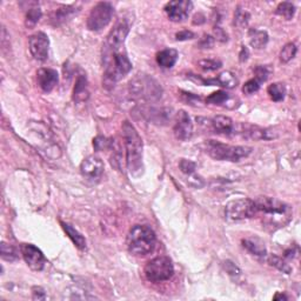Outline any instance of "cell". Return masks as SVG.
I'll return each mask as SVG.
<instances>
[{"instance_id":"cell-1","label":"cell","mask_w":301,"mask_h":301,"mask_svg":"<svg viewBox=\"0 0 301 301\" xmlns=\"http://www.w3.org/2000/svg\"><path fill=\"white\" fill-rule=\"evenodd\" d=\"M257 215H261V222L269 231L286 226L292 219V207L286 203L271 197H259L256 200Z\"/></svg>"},{"instance_id":"cell-2","label":"cell","mask_w":301,"mask_h":301,"mask_svg":"<svg viewBox=\"0 0 301 301\" xmlns=\"http://www.w3.org/2000/svg\"><path fill=\"white\" fill-rule=\"evenodd\" d=\"M105 49V48H104ZM104 65L105 72L104 79H102V86L105 88L111 89L114 85L122 80L124 77L127 76L132 70V63L127 57L126 52L122 49L117 51H104Z\"/></svg>"},{"instance_id":"cell-3","label":"cell","mask_w":301,"mask_h":301,"mask_svg":"<svg viewBox=\"0 0 301 301\" xmlns=\"http://www.w3.org/2000/svg\"><path fill=\"white\" fill-rule=\"evenodd\" d=\"M124 145L126 150V164L129 173L135 178L140 176L144 172L142 165V139L131 123H123Z\"/></svg>"},{"instance_id":"cell-4","label":"cell","mask_w":301,"mask_h":301,"mask_svg":"<svg viewBox=\"0 0 301 301\" xmlns=\"http://www.w3.org/2000/svg\"><path fill=\"white\" fill-rule=\"evenodd\" d=\"M126 244L127 248L133 256H147V254L153 252V250L156 248V233L147 225H135L129 229Z\"/></svg>"},{"instance_id":"cell-5","label":"cell","mask_w":301,"mask_h":301,"mask_svg":"<svg viewBox=\"0 0 301 301\" xmlns=\"http://www.w3.org/2000/svg\"><path fill=\"white\" fill-rule=\"evenodd\" d=\"M129 88L131 97L139 101H158L163 95L160 84L147 74H138L129 82Z\"/></svg>"},{"instance_id":"cell-6","label":"cell","mask_w":301,"mask_h":301,"mask_svg":"<svg viewBox=\"0 0 301 301\" xmlns=\"http://www.w3.org/2000/svg\"><path fill=\"white\" fill-rule=\"evenodd\" d=\"M205 151L214 160L238 163L250 156L253 148L248 146H232L215 140H207L205 142Z\"/></svg>"},{"instance_id":"cell-7","label":"cell","mask_w":301,"mask_h":301,"mask_svg":"<svg viewBox=\"0 0 301 301\" xmlns=\"http://www.w3.org/2000/svg\"><path fill=\"white\" fill-rule=\"evenodd\" d=\"M144 273L148 281L154 282V284L164 282L173 277L174 266L169 257H157L146 263Z\"/></svg>"},{"instance_id":"cell-8","label":"cell","mask_w":301,"mask_h":301,"mask_svg":"<svg viewBox=\"0 0 301 301\" xmlns=\"http://www.w3.org/2000/svg\"><path fill=\"white\" fill-rule=\"evenodd\" d=\"M113 13V6L110 2H98L89 12L87 18V29L89 31H94V32L105 29L111 23Z\"/></svg>"},{"instance_id":"cell-9","label":"cell","mask_w":301,"mask_h":301,"mask_svg":"<svg viewBox=\"0 0 301 301\" xmlns=\"http://www.w3.org/2000/svg\"><path fill=\"white\" fill-rule=\"evenodd\" d=\"M258 213L256 201L252 199H238L229 201L225 207L226 218L231 220H244L256 216Z\"/></svg>"},{"instance_id":"cell-10","label":"cell","mask_w":301,"mask_h":301,"mask_svg":"<svg viewBox=\"0 0 301 301\" xmlns=\"http://www.w3.org/2000/svg\"><path fill=\"white\" fill-rule=\"evenodd\" d=\"M192 8H193V2L190 0H173L167 2L164 10L171 21L181 23L187 19Z\"/></svg>"},{"instance_id":"cell-11","label":"cell","mask_w":301,"mask_h":301,"mask_svg":"<svg viewBox=\"0 0 301 301\" xmlns=\"http://www.w3.org/2000/svg\"><path fill=\"white\" fill-rule=\"evenodd\" d=\"M129 25L127 24V21H119L107 36L104 48L108 51H117V49L124 48V43L129 36Z\"/></svg>"},{"instance_id":"cell-12","label":"cell","mask_w":301,"mask_h":301,"mask_svg":"<svg viewBox=\"0 0 301 301\" xmlns=\"http://www.w3.org/2000/svg\"><path fill=\"white\" fill-rule=\"evenodd\" d=\"M80 172L84 178L92 182H98L104 174V163L97 156H89L83 160Z\"/></svg>"},{"instance_id":"cell-13","label":"cell","mask_w":301,"mask_h":301,"mask_svg":"<svg viewBox=\"0 0 301 301\" xmlns=\"http://www.w3.org/2000/svg\"><path fill=\"white\" fill-rule=\"evenodd\" d=\"M21 254L25 262L27 263V266L33 271H42L45 267L46 263V258L44 253L39 250L38 247H36L34 245L31 244H23L20 247Z\"/></svg>"},{"instance_id":"cell-14","label":"cell","mask_w":301,"mask_h":301,"mask_svg":"<svg viewBox=\"0 0 301 301\" xmlns=\"http://www.w3.org/2000/svg\"><path fill=\"white\" fill-rule=\"evenodd\" d=\"M30 51L36 60L45 61L48 58L49 39L44 32H37L30 37Z\"/></svg>"},{"instance_id":"cell-15","label":"cell","mask_w":301,"mask_h":301,"mask_svg":"<svg viewBox=\"0 0 301 301\" xmlns=\"http://www.w3.org/2000/svg\"><path fill=\"white\" fill-rule=\"evenodd\" d=\"M173 132L176 139L186 141L192 138L193 135V123H192L191 117L188 116L187 112L179 111L175 116L174 127Z\"/></svg>"},{"instance_id":"cell-16","label":"cell","mask_w":301,"mask_h":301,"mask_svg":"<svg viewBox=\"0 0 301 301\" xmlns=\"http://www.w3.org/2000/svg\"><path fill=\"white\" fill-rule=\"evenodd\" d=\"M39 87L46 93L53 91L59 83V74L53 68H40L37 72Z\"/></svg>"},{"instance_id":"cell-17","label":"cell","mask_w":301,"mask_h":301,"mask_svg":"<svg viewBox=\"0 0 301 301\" xmlns=\"http://www.w3.org/2000/svg\"><path fill=\"white\" fill-rule=\"evenodd\" d=\"M211 125L212 129L215 131L218 134H223V135H231L235 134V124L233 120L229 117L226 116H216L211 120Z\"/></svg>"},{"instance_id":"cell-18","label":"cell","mask_w":301,"mask_h":301,"mask_svg":"<svg viewBox=\"0 0 301 301\" xmlns=\"http://www.w3.org/2000/svg\"><path fill=\"white\" fill-rule=\"evenodd\" d=\"M243 246L250 252L252 256L263 259L267 257V250H266L265 244L258 238H247L243 240Z\"/></svg>"},{"instance_id":"cell-19","label":"cell","mask_w":301,"mask_h":301,"mask_svg":"<svg viewBox=\"0 0 301 301\" xmlns=\"http://www.w3.org/2000/svg\"><path fill=\"white\" fill-rule=\"evenodd\" d=\"M179 58L178 51L174 48H165L157 54V63L163 68H172Z\"/></svg>"},{"instance_id":"cell-20","label":"cell","mask_w":301,"mask_h":301,"mask_svg":"<svg viewBox=\"0 0 301 301\" xmlns=\"http://www.w3.org/2000/svg\"><path fill=\"white\" fill-rule=\"evenodd\" d=\"M89 97L88 86H87V78L85 74H80L77 78L76 86L73 89V100L76 102H84L86 101Z\"/></svg>"},{"instance_id":"cell-21","label":"cell","mask_w":301,"mask_h":301,"mask_svg":"<svg viewBox=\"0 0 301 301\" xmlns=\"http://www.w3.org/2000/svg\"><path fill=\"white\" fill-rule=\"evenodd\" d=\"M60 225L65 231V233L67 234V237L72 240V243L76 245L79 250H85L86 240H85V238L82 235V233H79L76 228H73L72 226L68 225V223L64 222V221H60Z\"/></svg>"},{"instance_id":"cell-22","label":"cell","mask_w":301,"mask_h":301,"mask_svg":"<svg viewBox=\"0 0 301 301\" xmlns=\"http://www.w3.org/2000/svg\"><path fill=\"white\" fill-rule=\"evenodd\" d=\"M214 84L215 86H220V87L225 88H234L238 85V79L232 72H226L220 73L216 78H214Z\"/></svg>"},{"instance_id":"cell-23","label":"cell","mask_w":301,"mask_h":301,"mask_svg":"<svg viewBox=\"0 0 301 301\" xmlns=\"http://www.w3.org/2000/svg\"><path fill=\"white\" fill-rule=\"evenodd\" d=\"M250 43L254 48H263L268 43V34L266 31H250Z\"/></svg>"},{"instance_id":"cell-24","label":"cell","mask_w":301,"mask_h":301,"mask_svg":"<svg viewBox=\"0 0 301 301\" xmlns=\"http://www.w3.org/2000/svg\"><path fill=\"white\" fill-rule=\"evenodd\" d=\"M267 92L269 94V98H271L273 101L279 102V101L284 100L285 95H286V87H285L284 84L274 83V84H272V85L268 86Z\"/></svg>"},{"instance_id":"cell-25","label":"cell","mask_w":301,"mask_h":301,"mask_svg":"<svg viewBox=\"0 0 301 301\" xmlns=\"http://www.w3.org/2000/svg\"><path fill=\"white\" fill-rule=\"evenodd\" d=\"M40 18H42V10H40L38 6L30 7L26 13V19H25V25H26L27 29H33L38 24Z\"/></svg>"},{"instance_id":"cell-26","label":"cell","mask_w":301,"mask_h":301,"mask_svg":"<svg viewBox=\"0 0 301 301\" xmlns=\"http://www.w3.org/2000/svg\"><path fill=\"white\" fill-rule=\"evenodd\" d=\"M1 258L6 261L13 262L19 259V253H18V250L13 245L1 243Z\"/></svg>"},{"instance_id":"cell-27","label":"cell","mask_w":301,"mask_h":301,"mask_svg":"<svg viewBox=\"0 0 301 301\" xmlns=\"http://www.w3.org/2000/svg\"><path fill=\"white\" fill-rule=\"evenodd\" d=\"M294 13H296V6L292 4V2H281L277 7V14L285 18L286 20H291L293 18Z\"/></svg>"},{"instance_id":"cell-28","label":"cell","mask_w":301,"mask_h":301,"mask_svg":"<svg viewBox=\"0 0 301 301\" xmlns=\"http://www.w3.org/2000/svg\"><path fill=\"white\" fill-rule=\"evenodd\" d=\"M76 12H77V10H74L72 6L61 7V8H59V10L55 11L53 20L55 21V24H60V23H63V21L67 20L70 17H72Z\"/></svg>"},{"instance_id":"cell-29","label":"cell","mask_w":301,"mask_h":301,"mask_svg":"<svg viewBox=\"0 0 301 301\" xmlns=\"http://www.w3.org/2000/svg\"><path fill=\"white\" fill-rule=\"evenodd\" d=\"M198 66L205 72H213V71L219 70L222 66V63L218 59H203L198 63Z\"/></svg>"},{"instance_id":"cell-30","label":"cell","mask_w":301,"mask_h":301,"mask_svg":"<svg viewBox=\"0 0 301 301\" xmlns=\"http://www.w3.org/2000/svg\"><path fill=\"white\" fill-rule=\"evenodd\" d=\"M297 51L298 48L294 43H290V44L285 45V47L280 52V60L285 64L288 63V61H291L292 59L296 57Z\"/></svg>"},{"instance_id":"cell-31","label":"cell","mask_w":301,"mask_h":301,"mask_svg":"<svg viewBox=\"0 0 301 301\" xmlns=\"http://www.w3.org/2000/svg\"><path fill=\"white\" fill-rule=\"evenodd\" d=\"M228 99H229L228 94L225 91H218V92H214L211 95H209V97L206 98V102L207 104L218 105L219 106V105L226 104Z\"/></svg>"},{"instance_id":"cell-32","label":"cell","mask_w":301,"mask_h":301,"mask_svg":"<svg viewBox=\"0 0 301 301\" xmlns=\"http://www.w3.org/2000/svg\"><path fill=\"white\" fill-rule=\"evenodd\" d=\"M250 18L251 15L246 10L238 7L234 14V24L239 27H246L248 25V21H250Z\"/></svg>"},{"instance_id":"cell-33","label":"cell","mask_w":301,"mask_h":301,"mask_svg":"<svg viewBox=\"0 0 301 301\" xmlns=\"http://www.w3.org/2000/svg\"><path fill=\"white\" fill-rule=\"evenodd\" d=\"M268 262L271 263L272 266H274V267H277L279 271L287 273V274H290L292 271V268L290 267V266H288L287 263L281 259V258H279L277 256H269Z\"/></svg>"},{"instance_id":"cell-34","label":"cell","mask_w":301,"mask_h":301,"mask_svg":"<svg viewBox=\"0 0 301 301\" xmlns=\"http://www.w3.org/2000/svg\"><path fill=\"white\" fill-rule=\"evenodd\" d=\"M260 86H261V83H260L257 78L251 79V80H248V82L244 85L243 92L247 95L254 94V93H257L258 91H259Z\"/></svg>"},{"instance_id":"cell-35","label":"cell","mask_w":301,"mask_h":301,"mask_svg":"<svg viewBox=\"0 0 301 301\" xmlns=\"http://www.w3.org/2000/svg\"><path fill=\"white\" fill-rule=\"evenodd\" d=\"M112 140L111 139L105 138V136H97V138L93 140V146L97 151H104L111 147Z\"/></svg>"},{"instance_id":"cell-36","label":"cell","mask_w":301,"mask_h":301,"mask_svg":"<svg viewBox=\"0 0 301 301\" xmlns=\"http://www.w3.org/2000/svg\"><path fill=\"white\" fill-rule=\"evenodd\" d=\"M179 167H180V170H181L182 173L191 175L194 173L195 167L197 166H195V164L193 163V161L187 160V159H181L179 163Z\"/></svg>"},{"instance_id":"cell-37","label":"cell","mask_w":301,"mask_h":301,"mask_svg":"<svg viewBox=\"0 0 301 301\" xmlns=\"http://www.w3.org/2000/svg\"><path fill=\"white\" fill-rule=\"evenodd\" d=\"M223 267H225L226 272H227L228 275H231L232 278H238L241 275L240 268H239L234 262L229 261V260H226V261L223 262Z\"/></svg>"},{"instance_id":"cell-38","label":"cell","mask_w":301,"mask_h":301,"mask_svg":"<svg viewBox=\"0 0 301 301\" xmlns=\"http://www.w3.org/2000/svg\"><path fill=\"white\" fill-rule=\"evenodd\" d=\"M254 72H256V78L262 84L268 79L271 70H268L267 66H258Z\"/></svg>"},{"instance_id":"cell-39","label":"cell","mask_w":301,"mask_h":301,"mask_svg":"<svg viewBox=\"0 0 301 301\" xmlns=\"http://www.w3.org/2000/svg\"><path fill=\"white\" fill-rule=\"evenodd\" d=\"M181 100L186 102V104L190 105H198L201 101V98L198 95L193 94V93H187V92H181Z\"/></svg>"},{"instance_id":"cell-40","label":"cell","mask_w":301,"mask_h":301,"mask_svg":"<svg viewBox=\"0 0 301 301\" xmlns=\"http://www.w3.org/2000/svg\"><path fill=\"white\" fill-rule=\"evenodd\" d=\"M194 37H195V34L192 32V31H188V30L180 31V32L175 34V38H176V40H179V42H185V40L193 39Z\"/></svg>"},{"instance_id":"cell-41","label":"cell","mask_w":301,"mask_h":301,"mask_svg":"<svg viewBox=\"0 0 301 301\" xmlns=\"http://www.w3.org/2000/svg\"><path fill=\"white\" fill-rule=\"evenodd\" d=\"M213 45H214V39L211 36H206V34L201 38L199 43V46L201 48H211L213 47Z\"/></svg>"},{"instance_id":"cell-42","label":"cell","mask_w":301,"mask_h":301,"mask_svg":"<svg viewBox=\"0 0 301 301\" xmlns=\"http://www.w3.org/2000/svg\"><path fill=\"white\" fill-rule=\"evenodd\" d=\"M32 293H33L34 300H45L46 299V293L42 287H33Z\"/></svg>"},{"instance_id":"cell-43","label":"cell","mask_w":301,"mask_h":301,"mask_svg":"<svg viewBox=\"0 0 301 301\" xmlns=\"http://www.w3.org/2000/svg\"><path fill=\"white\" fill-rule=\"evenodd\" d=\"M214 32H215L216 39L220 40V42H226V40H227V34H226V32H223L221 27H215Z\"/></svg>"},{"instance_id":"cell-44","label":"cell","mask_w":301,"mask_h":301,"mask_svg":"<svg viewBox=\"0 0 301 301\" xmlns=\"http://www.w3.org/2000/svg\"><path fill=\"white\" fill-rule=\"evenodd\" d=\"M248 55H250V53H248L247 47L246 46H243V47H241L240 54H239V57H240V61H246L248 59Z\"/></svg>"},{"instance_id":"cell-45","label":"cell","mask_w":301,"mask_h":301,"mask_svg":"<svg viewBox=\"0 0 301 301\" xmlns=\"http://www.w3.org/2000/svg\"><path fill=\"white\" fill-rule=\"evenodd\" d=\"M278 299H287V297L285 296V294H277V296L274 297V300H278Z\"/></svg>"}]
</instances>
